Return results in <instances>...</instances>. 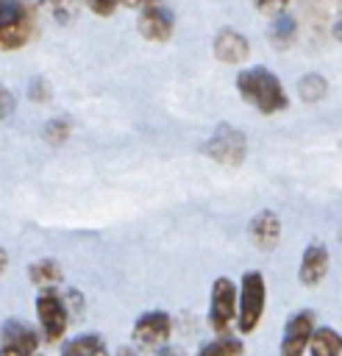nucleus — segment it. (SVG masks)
Masks as SVG:
<instances>
[{
	"instance_id": "20e7f679",
	"label": "nucleus",
	"mask_w": 342,
	"mask_h": 356,
	"mask_svg": "<svg viewBox=\"0 0 342 356\" xmlns=\"http://www.w3.org/2000/svg\"><path fill=\"white\" fill-rule=\"evenodd\" d=\"M203 153H206L211 161L222 164V167H239V164L245 161V153H247V139H245V134H242L239 128L222 122V125H217L214 134L203 142Z\"/></svg>"
},
{
	"instance_id": "7c9ffc66",
	"label": "nucleus",
	"mask_w": 342,
	"mask_h": 356,
	"mask_svg": "<svg viewBox=\"0 0 342 356\" xmlns=\"http://www.w3.org/2000/svg\"><path fill=\"white\" fill-rule=\"evenodd\" d=\"M36 356H39V353H36Z\"/></svg>"
},
{
	"instance_id": "1a4fd4ad",
	"label": "nucleus",
	"mask_w": 342,
	"mask_h": 356,
	"mask_svg": "<svg viewBox=\"0 0 342 356\" xmlns=\"http://www.w3.org/2000/svg\"><path fill=\"white\" fill-rule=\"evenodd\" d=\"M39 334L25 320L8 317L0 325V356H36Z\"/></svg>"
},
{
	"instance_id": "393cba45",
	"label": "nucleus",
	"mask_w": 342,
	"mask_h": 356,
	"mask_svg": "<svg viewBox=\"0 0 342 356\" xmlns=\"http://www.w3.org/2000/svg\"><path fill=\"white\" fill-rule=\"evenodd\" d=\"M256 6L264 14H278V11H284L289 6V0H256Z\"/></svg>"
},
{
	"instance_id": "cd10ccee",
	"label": "nucleus",
	"mask_w": 342,
	"mask_h": 356,
	"mask_svg": "<svg viewBox=\"0 0 342 356\" xmlns=\"http://www.w3.org/2000/svg\"><path fill=\"white\" fill-rule=\"evenodd\" d=\"M334 39H336V42H342V19H336V22H334Z\"/></svg>"
},
{
	"instance_id": "0eeeda50",
	"label": "nucleus",
	"mask_w": 342,
	"mask_h": 356,
	"mask_svg": "<svg viewBox=\"0 0 342 356\" xmlns=\"http://www.w3.org/2000/svg\"><path fill=\"white\" fill-rule=\"evenodd\" d=\"M170 334H172V320L161 309H150V312L139 314L136 323H133V328H131V339L142 350H158V348H164L170 342Z\"/></svg>"
},
{
	"instance_id": "c756f323",
	"label": "nucleus",
	"mask_w": 342,
	"mask_h": 356,
	"mask_svg": "<svg viewBox=\"0 0 342 356\" xmlns=\"http://www.w3.org/2000/svg\"><path fill=\"white\" fill-rule=\"evenodd\" d=\"M161 356H181V353H172V350H164Z\"/></svg>"
},
{
	"instance_id": "b1692460",
	"label": "nucleus",
	"mask_w": 342,
	"mask_h": 356,
	"mask_svg": "<svg viewBox=\"0 0 342 356\" xmlns=\"http://www.w3.org/2000/svg\"><path fill=\"white\" fill-rule=\"evenodd\" d=\"M14 114V95L6 83H0V120H8Z\"/></svg>"
},
{
	"instance_id": "2eb2a0df",
	"label": "nucleus",
	"mask_w": 342,
	"mask_h": 356,
	"mask_svg": "<svg viewBox=\"0 0 342 356\" xmlns=\"http://www.w3.org/2000/svg\"><path fill=\"white\" fill-rule=\"evenodd\" d=\"M309 353L311 356H342V334L331 325L314 328L311 342H309Z\"/></svg>"
},
{
	"instance_id": "c85d7f7f",
	"label": "nucleus",
	"mask_w": 342,
	"mask_h": 356,
	"mask_svg": "<svg viewBox=\"0 0 342 356\" xmlns=\"http://www.w3.org/2000/svg\"><path fill=\"white\" fill-rule=\"evenodd\" d=\"M117 356H136L131 348H122V350H117Z\"/></svg>"
},
{
	"instance_id": "423d86ee",
	"label": "nucleus",
	"mask_w": 342,
	"mask_h": 356,
	"mask_svg": "<svg viewBox=\"0 0 342 356\" xmlns=\"http://www.w3.org/2000/svg\"><path fill=\"white\" fill-rule=\"evenodd\" d=\"M36 320H39V328H42V337L44 342H58L67 331V323H70V312L64 306V298L56 292V289H42L39 298H36Z\"/></svg>"
},
{
	"instance_id": "bb28decb",
	"label": "nucleus",
	"mask_w": 342,
	"mask_h": 356,
	"mask_svg": "<svg viewBox=\"0 0 342 356\" xmlns=\"http://www.w3.org/2000/svg\"><path fill=\"white\" fill-rule=\"evenodd\" d=\"M6 267H8V253H6L3 248H0V275L6 273Z\"/></svg>"
},
{
	"instance_id": "39448f33",
	"label": "nucleus",
	"mask_w": 342,
	"mask_h": 356,
	"mask_svg": "<svg viewBox=\"0 0 342 356\" xmlns=\"http://www.w3.org/2000/svg\"><path fill=\"white\" fill-rule=\"evenodd\" d=\"M236 320V286L231 278L220 275L209 292V325L217 337H228L231 323Z\"/></svg>"
},
{
	"instance_id": "f3484780",
	"label": "nucleus",
	"mask_w": 342,
	"mask_h": 356,
	"mask_svg": "<svg viewBox=\"0 0 342 356\" xmlns=\"http://www.w3.org/2000/svg\"><path fill=\"white\" fill-rule=\"evenodd\" d=\"M295 36H298V22L292 17H286V14L275 17V22L270 25V42L275 47H289L295 42Z\"/></svg>"
},
{
	"instance_id": "9b49d317",
	"label": "nucleus",
	"mask_w": 342,
	"mask_h": 356,
	"mask_svg": "<svg viewBox=\"0 0 342 356\" xmlns=\"http://www.w3.org/2000/svg\"><path fill=\"white\" fill-rule=\"evenodd\" d=\"M328 264H331V256H328V248L320 245V242H311L306 245L303 256H300V264H298V278L303 286H317L323 284V278L328 275Z\"/></svg>"
},
{
	"instance_id": "4468645a",
	"label": "nucleus",
	"mask_w": 342,
	"mask_h": 356,
	"mask_svg": "<svg viewBox=\"0 0 342 356\" xmlns=\"http://www.w3.org/2000/svg\"><path fill=\"white\" fill-rule=\"evenodd\" d=\"M28 278H31V284H36L39 289H53V286L61 284L64 270H61V264H58L56 259H36V261H31V267H28Z\"/></svg>"
},
{
	"instance_id": "f03ea898",
	"label": "nucleus",
	"mask_w": 342,
	"mask_h": 356,
	"mask_svg": "<svg viewBox=\"0 0 342 356\" xmlns=\"http://www.w3.org/2000/svg\"><path fill=\"white\" fill-rule=\"evenodd\" d=\"M36 28V8L28 0H0V50H19Z\"/></svg>"
},
{
	"instance_id": "7ed1b4c3",
	"label": "nucleus",
	"mask_w": 342,
	"mask_h": 356,
	"mask_svg": "<svg viewBox=\"0 0 342 356\" xmlns=\"http://www.w3.org/2000/svg\"><path fill=\"white\" fill-rule=\"evenodd\" d=\"M267 284L259 270H247L236 289V325L242 334H253L264 317Z\"/></svg>"
},
{
	"instance_id": "aec40b11",
	"label": "nucleus",
	"mask_w": 342,
	"mask_h": 356,
	"mask_svg": "<svg viewBox=\"0 0 342 356\" xmlns=\"http://www.w3.org/2000/svg\"><path fill=\"white\" fill-rule=\"evenodd\" d=\"M44 6H47V11H50V17H53L56 22H61V25H67V22H72V19L78 17V8H81V0H44Z\"/></svg>"
},
{
	"instance_id": "a878e982",
	"label": "nucleus",
	"mask_w": 342,
	"mask_h": 356,
	"mask_svg": "<svg viewBox=\"0 0 342 356\" xmlns=\"http://www.w3.org/2000/svg\"><path fill=\"white\" fill-rule=\"evenodd\" d=\"M122 6H128V8H145V6H150V3H158V0H120Z\"/></svg>"
},
{
	"instance_id": "ddd939ff",
	"label": "nucleus",
	"mask_w": 342,
	"mask_h": 356,
	"mask_svg": "<svg viewBox=\"0 0 342 356\" xmlns=\"http://www.w3.org/2000/svg\"><path fill=\"white\" fill-rule=\"evenodd\" d=\"M211 47H214L217 61H222V64H242V61L250 56V44H247V39H245L239 31H234V28H222V31H217Z\"/></svg>"
},
{
	"instance_id": "412c9836",
	"label": "nucleus",
	"mask_w": 342,
	"mask_h": 356,
	"mask_svg": "<svg viewBox=\"0 0 342 356\" xmlns=\"http://www.w3.org/2000/svg\"><path fill=\"white\" fill-rule=\"evenodd\" d=\"M42 136H44L47 145H61V142H67V136H70V122H67L64 117H53L50 122H44Z\"/></svg>"
},
{
	"instance_id": "5701e85b",
	"label": "nucleus",
	"mask_w": 342,
	"mask_h": 356,
	"mask_svg": "<svg viewBox=\"0 0 342 356\" xmlns=\"http://www.w3.org/2000/svg\"><path fill=\"white\" fill-rule=\"evenodd\" d=\"M28 97H31L33 103H44V100L50 97L47 81H44V78H33V81H31V89H28Z\"/></svg>"
},
{
	"instance_id": "f8f14e48",
	"label": "nucleus",
	"mask_w": 342,
	"mask_h": 356,
	"mask_svg": "<svg viewBox=\"0 0 342 356\" xmlns=\"http://www.w3.org/2000/svg\"><path fill=\"white\" fill-rule=\"evenodd\" d=\"M247 236H250V242L259 250H264V253L272 250L278 245V239H281V220H278V214L270 211V209L253 214V220L247 225Z\"/></svg>"
},
{
	"instance_id": "f257e3e1",
	"label": "nucleus",
	"mask_w": 342,
	"mask_h": 356,
	"mask_svg": "<svg viewBox=\"0 0 342 356\" xmlns=\"http://www.w3.org/2000/svg\"><path fill=\"white\" fill-rule=\"evenodd\" d=\"M236 89L245 103H250L261 114H278L289 106L284 83L267 67H247L236 75Z\"/></svg>"
},
{
	"instance_id": "6e6552de",
	"label": "nucleus",
	"mask_w": 342,
	"mask_h": 356,
	"mask_svg": "<svg viewBox=\"0 0 342 356\" xmlns=\"http://www.w3.org/2000/svg\"><path fill=\"white\" fill-rule=\"evenodd\" d=\"M314 328H317V325H314V312H311V309L295 312V314L284 323L278 356H303V353L309 350V342H311Z\"/></svg>"
},
{
	"instance_id": "a211bd4d",
	"label": "nucleus",
	"mask_w": 342,
	"mask_h": 356,
	"mask_svg": "<svg viewBox=\"0 0 342 356\" xmlns=\"http://www.w3.org/2000/svg\"><path fill=\"white\" fill-rule=\"evenodd\" d=\"M242 353H245V345L234 337H217L197 350V356H242Z\"/></svg>"
},
{
	"instance_id": "6ab92c4d",
	"label": "nucleus",
	"mask_w": 342,
	"mask_h": 356,
	"mask_svg": "<svg viewBox=\"0 0 342 356\" xmlns=\"http://www.w3.org/2000/svg\"><path fill=\"white\" fill-rule=\"evenodd\" d=\"M325 89H328V81H325L323 75H317V72H309V75H303V78L298 81V95H300V100H306V103L323 100Z\"/></svg>"
},
{
	"instance_id": "dca6fc26",
	"label": "nucleus",
	"mask_w": 342,
	"mask_h": 356,
	"mask_svg": "<svg viewBox=\"0 0 342 356\" xmlns=\"http://www.w3.org/2000/svg\"><path fill=\"white\" fill-rule=\"evenodd\" d=\"M61 356H108V348L97 334H78L64 345Z\"/></svg>"
},
{
	"instance_id": "9d476101",
	"label": "nucleus",
	"mask_w": 342,
	"mask_h": 356,
	"mask_svg": "<svg viewBox=\"0 0 342 356\" xmlns=\"http://www.w3.org/2000/svg\"><path fill=\"white\" fill-rule=\"evenodd\" d=\"M136 25H139V33L145 39H150V42H167L172 36V31H175V17H172V11L167 6L150 3V6H145L139 11V22Z\"/></svg>"
},
{
	"instance_id": "4be33fe9",
	"label": "nucleus",
	"mask_w": 342,
	"mask_h": 356,
	"mask_svg": "<svg viewBox=\"0 0 342 356\" xmlns=\"http://www.w3.org/2000/svg\"><path fill=\"white\" fill-rule=\"evenodd\" d=\"M89 6V11H95L97 17H111L120 6V0H83Z\"/></svg>"
}]
</instances>
